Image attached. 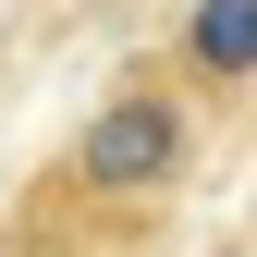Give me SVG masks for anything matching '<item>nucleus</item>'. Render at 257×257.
Here are the masks:
<instances>
[{
    "label": "nucleus",
    "mask_w": 257,
    "mask_h": 257,
    "mask_svg": "<svg viewBox=\"0 0 257 257\" xmlns=\"http://www.w3.org/2000/svg\"><path fill=\"white\" fill-rule=\"evenodd\" d=\"M184 184H196V98H184L172 74H135V86H110V98L74 122V147H61L37 184H25L0 257H122V245H147L159 220H172Z\"/></svg>",
    "instance_id": "nucleus-1"
},
{
    "label": "nucleus",
    "mask_w": 257,
    "mask_h": 257,
    "mask_svg": "<svg viewBox=\"0 0 257 257\" xmlns=\"http://www.w3.org/2000/svg\"><path fill=\"white\" fill-rule=\"evenodd\" d=\"M159 74H172L184 98H233V86H257V0H196Z\"/></svg>",
    "instance_id": "nucleus-2"
}]
</instances>
